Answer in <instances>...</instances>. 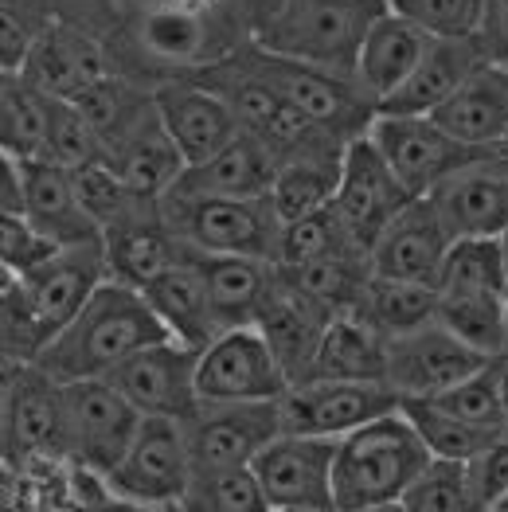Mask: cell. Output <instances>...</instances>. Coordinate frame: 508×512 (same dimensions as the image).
<instances>
[{
    "mask_svg": "<svg viewBox=\"0 0 508 512\" xmlns=\"http://www.w3.org/2000/svg\"><path fill=\"white\" fill-rule=\"evenodd\" d=\"M165 337H169V329L153 313L149 298L133 286L106 278L98 286V294L71 317V325H63L59 337L43 348L36 364L59 384L106 380L133 352L165 341Z\"/></svg>",
    "mask_w": 508,
    "mask_h": 512,
    "instance_id": "obj_1",
    "label": "cell"
},
{
    "mask_svg": "<svg viewBox=\"0 0 508 512\" xmlns=\"http://www.w3.org/2000/svg\"><path fill=\"white\" fill-rule=\"evenodd\" d=\"M430 458L434 454L426 450L423 434L407 419L403 407L337 438V462H333L337 512L403 501V493L430 466Z\"/></svg>",
    "mask_w": 508,
    "mask_h": 512,
    "instance_id": "obj_2",
    "label": "cell"
},
{
    "mask_svg": "<svg viewBox=\"0 0 508 512\" xmlns=\"http://www.w3.org/2000/svg\"><path fill=\"white\" fill-rule=\"evenodd\" d=\"M383 12L387 0H282L254 28V40L278 55L356 79L364 40Z\"/></svg>",
    "mask_w": 508,
    "mask_h": 512,
    "instance_id": "obj_3",
    "label": "cell"
},
{
    "mask_svg": "<svg viewBox=\"0 0 508 512\" xmlns=\"http://www.w3.org/2000/svg\"><path fill=\"white\" fill-rule=\"evenodd\" d=\"M231 59L243 63L251 75L266 79L278 94H286L297 110H305L313 122L329 126L333 133L348 137V141L368 133V126L380 114L376 98L360 86V79L329 71V67H317V63H301V59H290V55H278V51L262 47L258 40L239 43L231 51Z\"/></svg>",
    "mask_w": 508,
    "mask_h": 512,
    "instance_id": "obj_4",
    "label": "cell"
},
{
    "mask_svg": "<svg viewBox=\"0 0 508 512\" xmlns=\"http://www.w3.org/2000/svg\"><path fill=\"white\" fill-rule=\"evenodd\" d=\"M161 215L172 231L200 255H251L278 262L282 219L270 196H196L172 188L161 200Z\"/></svg>",
    "mask_w": 508,
    "mask_h": 512,
    "instance_id": "obj_5",
    "label": "cell"
},
{
    "mask_svg": "<svg viewBox=\"0 0 508 512\" xmlns=\"http://www.w3.org/2000/svg\"><path fill=\"white\" fill-rule=\"evenodd\" d=\"M0 438L8 473L63 466V384L40 364H4Z\"/></svg>",
    "mask_w": 508,
    "mask_h": 512,
    "instance_id": "obj_6",
    "label": "cell"
},
{
    "mask_svg": "<svg viewBox=\"0 0 508 512\" xmlns=\"http://www.w3.org/2000/svg\"><path fill=\"white\" fill-rule=\"evenodd\" d=\"M141 427L137 407L110 380L63 384V462L110 477Z\"/></svg>",
    "mask_w": 508,
    "mask_h": 512,
    "instance_id": "obj_7",
    "label": "cell"
},
{
    "mask_svg": "<svg viewBox=\"0 0 508 512\" xmlns=\"http://www.w3.org/2000/svg\"><path fill=\"white\" fill-rule=\"evenodd\" d=\"M196 473L188 430L176 419H141L126 458L106 477L114 501L145 509H176Z\"/></svg>",
    "mask_w": 508,
    "mask_h": 512,
    "instance_id": "obj_8",
    "label": "cell"
},
{
    "mask_svg": "<svg viewBox=\"0 0 508 512\" xmlns=\"http://www.w3.org/2000/svg\"><path fill=\"white\" fill-rule=\"evenodd\" d=\"M196 384L204 403H270L290 391V376L258 325H243L200 348Z\"/></svg>",
    "mask_w": 508,
    "mask_h": 512,
    "instance_id": "obj_9",
    "label": "cell"
},
{
    "mask_svg": "<svg viewBox=\"0 0 508 512\" xmlns=\"http://www.w3.org/2000/svg\"><path fill=\"white\" fill-rule=\"evenodd\" d=\"M196 368H200V348L165 337V341L133 352L126 364H118L106 380L137 407L141 419L188 423L204 407Z\"/></svg>",
    "mask_w": 508,
    "mask_h": 512,
    "instance_id": "obj_10",
    "label": "cell"
},
{
    "mask_svg": "<svg viewBox=\"0 0 508 512\" xmlns=\"http://www.w3.org/2000/svg\"><path fill=\"white\" fill-rule=\"evenodd\" d=\"M368 137L376 141L383 161L403 180V188L423 200L430 196L450 172H458L485 149H469L454 133L438 126L430 114H376L368 126Z\"/></svg>",
    "mask_w": 508,
    "mask_h": 512,
    "instance_id": "obj_11",
    "label": "cell"
},
{
    "mask_svg": "<svg viewBox=\"0 0 508 512\" xmlns=\"http://www.w3.org/2000/svg\"><path fill=\"white\" fill-rule=\"evenodd\" d=\"M399 407V391L383 380H305L282 395V423L294 434L344 438Z\"/></svg>",
    "mask_w": 508,
    "mask_h": 512,
    "instance_id": "obj_12",
    "label": "cell"
},
{
    "mask_svg": "<svg viewBox=\"0 0 508 512\" xmlns=\"http://www.w3.org/2000/svg\"><path fill=\"white\" fill-rule=\"evenodd\" d=\"M415 196L403 188V180L391 172L376 149V141L368 133L352 137L344 149V169H340V188H337V208L340 223L348 227V235L372 255L376 239L387 231V223L403 212Z\"/></svg>",
    "mask_w": 508,
    "mask_h": 512,
    "instance_id": "obj_13",
    "label": "cell"
},
{
    "mask_svg": "<svg viewBox=\"0 0 508 512\" xmlns=\"http://www.w3.org/2000/svg\"><path fill=\"white\" fill-rule=\"evenodd\" d=\"M489 364L497 360L458 341L442 321H430L387 341V384L399 391V399L442 395L446 387L462 384Z\"/></svg>",
    "mask_w": 508,
    "mask_h": 512,
    "instance_id": "obj_14",
    "label": "cell"
},
{
    "mask_svg": "<svg viewBox=\"0 0 508 512\" xmlns=\"http://www.w3.org/2000/svg\"><path fill=\"white\" fill-rule=\"evenodd\" d=\"M333 462H337V438L282 430L254 458L251 470L258 473L270 509H337Z\"/></svg>",
    "mask_w": 508,
    "mask_h": 512,
    "instance_id": "obj_15",
    "label": "cell"
},
{
    "mask_svg": "<svg viewBox=\"0 0 508 512\" xmlns=\"http://www.w3.org/2000/svg\"><path fill=\"white\" fill-rule=\"evenodd\" d=\"M184 430H188L196 470L254 466V458L286 430L282 399H270V403H204L184 423Z\"/></svg>",
    "mask_w": 508,
    "mask_h": 512,
    "instance_id": "obj_16",
    "label": "cell"
},
{
    "mask_svg": "<svg viewBox=\"0 0 508 512\" xmlns=\"http://www.w3.org/2000/svg\"><path fill=\"white\" fill-rule=\"evenodd\" d=\"M114 71L118 67H114V51H110L106 36H98L94 28H83L75 20L55 16L16 75H24L47 98L75 102L83 90H90L98 79H106Z\"/></svg>",
    "mask_w": 508,
    "mask_h": 512,
    "instance_id": "obj_17",
    "label": "cell"
},
{
    "mask_svg": "<svg viewBox=\"0 0 508 512\" xmlns=\"http://www.w3.org/2000/svg\"><path fill=\"white\" fill-rule=\"evenodd\" d=\"M454 239L505 235L508 231V161L501 149H485L458 172H450L426 196Z\"/></svg>",
    "mask_w": 508,
    "mask_h": 512,
    "instance_id": "obj_18",
    "label": "cell"
},
{
    "mask_svg": "<svg viewBox=\"0 0 508 512\" xmlns=\"http://www.w3.org/2000/svg\"><path fill=\"white\" fill-rule=\"evenodd\" d=\"M157 94V114L176 141V149L184 153L188 169L212 161L215 153H223L239 133V114L231 110V102L223 94H215L212 86L196 83L188 75H176L153 86Z\"/></svg>",
    "mask_w": 508,
    "mask_h": 512,
    "instance_id": "obj_19",
    "label": "cell"
},
{
    "mask_svg": "<svg viewBox=\"0 0 508 512\" xmlns=\"http://www.w3.org/2000/svg\"><path fill=\"white\" fill-rule=\"evenodd\" d=\"M12 274V270H8ZM20 290L32 305V313L40 317L47 344L59 337L63 325H71V317L83 309L86 301L98 294V286L110 278L106 266V247L102 243H86V247H63L55 255L40 262L28 274H16Z\"/></svg>",
    "mask_w": 508,
    "mask_h": 512,
    "instance_id": "obj_20",
    "label": "cell"
},
{
    "mask_svg": "<svg viewBox=\"0 0 508 512\" xmlns=\"http://www.w3.org/2000/svg\"><path fill=\"white\" fill-rule=\"evenodd\" d=\"M450 247H454V235L442 223L438 208L426 196L423 200H411L376 239V247H372V274L438 286V274H442V262L450 255Z\"/></svg>",
    "mask_w": 508,
    "mask_h": 512,
    "instance_id": "obj_21",
    "label": "cell"
},
{
    "mask_svg": "<svg viewBox=\"0 0 508 512\" xmlns=\"http://www.w3.org/2000/svg\"><path fill=\"white\" fill-rule=\"evenodd\" d=\"M337 313H329L325 305H317L313 298H305L297 286H290L278 270L270 294L258 309V333L270 341L274 356L282 360L286 376H290V387L301 384L309 372H313V360H317V348H321V337L329 329Z\"/></svg>",
    "mask_w": 508,
    "mask_h": 512,
    "instance_id": "obj_22",
    "label": "cell"
},
{
    "mask_svg": "<svg viewBox=\"0 0 508 512\" xmlns=\"http://www.w3.org/2000/svg\"><path fill=\"white\" fill-rule=\"evenodd\" d=\"M102 247H106L110 278L133 290H145L149 282H157L161 274H169L172 266H180L192 255V247L165 223L161 204L106 227Z\"/></svg>",
    "mask_w": 508,
    "mask_h": 512,
    "instance_id": "obj_23",
    "label": "cell"
},
{
    "mask_svg": "<svg viewBox=\"0 0 508 512\" xmlns=\"http://www.w3.org/2000/svg\"><path fill=\"white\" fill-rule=\"evenodd\" d=\"M24 169V215L59 247L102 243L98 219L86 212L75 172L55 161H20Z\"/></svg>",
    "mask_w": 508,
    "mask_h": 512,
    "instance_id": "obj_24",
    "label": "cell"
},
{
    "mask_svg": "<svg viewBox=\"0 0 508 512\" xmlns=\"http://www.w3.org/2000/svg\"><path fill=\"white\" fill-rule=\"evenodd\" d=\"M489 59L481 36H462V40H434L415 75L399 86L387 102H380V114H434L442 102H450L469 75H477Z\"/></svg>",
    "mask_w": 508,
    "mask_h": 512,
    "instance_id": "obj_25",
    "label": "cell"
},
{
    "mask_svg": "<svg viewBox=\"0 0 508 512\" xmlns=\"http://www.w3.org/2000/svg\"><path fill=\"white\" fill-rule=\"evenodd\" d=\"M469 149H497L508 137V67L485 63L466 86L430 114Z\"/></svg>",
    "mask_w": 508,
    "mask_h": 512,
    "instance_id": "obj_26",
    "label": "cell"
},
{
    "mask_svg": "<svg viewBox=\"0 0 508 512\" xmlns=\"http://www.w3.org/2000/svg\"><path fill=\"white\" fill-rule=\"evenodd\" d=\"M430 43H434V36H426L419 24H411L407 16H399L391 8L372 24L364 51H360V63H356V79L376 98V106L387 102L415 75V67L430 51Z\"/></svg>",
    "mask_w": 508,
    "mask_h": 512,
    "instance_id": "obj_27",
    "label": "cell"
},
{
    "mask_svg": "<svg viewBox=\"0 0 508 512\" xmlns=\"http://www.w3.org/2000/svg\"><path fill=\"white\" fill-rule=\"evenodd\" d=\"M278 157L254 137L239 133L223 153H215L212 161L184 169L176 180L180 192H196V196H235V200H254V196H270L274 180H278Z\"/></svg>",
    "mask_w": 508,
    "mask_h": 512,
    "instance_id": "obj_28",
    "label": "cell"
},
{
    "mask_svg": "<svg viewBox=\"0 0 508 512\" xmlns=\"http://www.w3.org/2000/svg\"><path fill=\"white\" fill-rule=\"evenodd\" d=\"M141 294L149 298L153 313L161 317V325L169 329L172 341L192 344V348H208L219 337L212 298H208V282H204L196 251L184 258L180 266H172L169 274H161L157 282H149Z\"/></svg>",
    "mask_w": 508,
    "mask_h": 512,
    "instance_id": "obj_29",
    "label": "cell"
},
{
    "mask_svg": "<svg viewBox=\"0 0 508 512\" xmlns=\"http://www.w3.org/2000/svg\"><path fill=\"white\" fill-rule=\"evenodd\" d=\"M200 270H204V282H208V298H212L219 333L254 325L262 301H266L274 278H278V262L251 255H200Z\"/></svg>",
    "mask_w": 508,
    "mask_h": 512,
    "instance_id": "obj_30",
    "label": "cell"
},
{
    "mask_svg": "<svg viewBox=\"0 0 508 512\" xmlns=\"http://www.w3.org/2000/svg\"><path fill=\"white\" fill-rule=\"evenodd\" d=\"M305 380H383L387 384V333H380L360 309L337 313L321 337L313 372Z\"/></svg>",
    "mask_w": 508,
    "mask_h": 512,
    "instance_id": "obj_31",
    "label": "cell"
},
{
    "mask_svg": "<svg viewBox=\"0 0 508 512\" xmlns=\"http://www.w3.org/2000/svg\"><path fill=\"white\" fill-rule=\"evenodd\" d=\"M106 161L145 200H165L176 188V180L184 176V169H188V161H184V153L176 149V141L169 137L161 114L141 122Z\"/></svg>",
    "mask_w": 508,
    "mask_h": 512,
    "instance_id": "obj_32",
    "label": "cell"
},
{
    "mask_svg": "<svg viewBox=\"0 0 508 512\" xmlns=\"http://www.w3.org/2000/svg\"><path fill=\"white\" fill-rule=\"evenodd\" d=\"M344 149L309 153V157H294V161H282L278 165V180L270 188V200H274V212H278L282 223H294V219H305V215L313 212H325L337 200Z\"/></svg>",
    "mask_w": 508,
    "mask_h": 512,
    "instance_id": "obj_33",
    "label": "cell"
},
{
    "mask_svg": "<svg viewBox=\"0 0 508 512\" xmlns=\"http://www.w3.org/2000/svg\"><path fill=\"white\" fill-rule=\"evenodd\" d=\"M282 278L297 286L305 298L325 305L329 313H348L356 309L368 282H372V255L368 251H340V255L297 262V266H278Z\"/></svg>",
    "mask_w": 508,
    "mask_h": 512,
    "instance_id": "obj_34",
    "label": "cell"
},
{
    "mask_svg": "<svg viewBox=\"0 0 508 512\" xmlns=\"http://www.w3.org/2000/svg\"><path fill=\"white\" fill-rule=\"evenodd\" d=\"M47 94L24 75H0V149L20 161H47Z\"/></svg>",
    "mask_w": 508,
    "mask_h": 512,
    "instance_id": "obj_35",
    "label": "cell"
},
{
    "mask_svg": "<svg viewBox=\"0 0 508 512\" xmlns=\"http://www.w3.org/2000/svg\"><path fill=\"white\" fill-rule=\"evenodd\" d=\"M380 333L399 337V333H411L419 325H430L438 317V286H426V282H403V278H383L372 274L364 298L356 305Z\"/></svg>",
    "mask_w": 508,
    "mask_h": 512,
    "instance_id": "obj_36",
    "label": "cell"
},
{
    "mask_svg": "<svg viewBox=\"0 0 508 512\" xmlns=\"http://www.w3.org/2000/svg\"><path fill=\"white\" fill-rule=\"evenodd\" d=\"M458 341L477 348L489 360L505 356L508 333V294H442L438 290V317Z\"/></svg>",
    "mask_w": 508,
    "mask_h": 512,
    "instance_id": "obj_37",
    "label": "cell"
},
{
    "mask_svg": "<svg viewBox=\"0 0 508 512\" xmlns=\"http://www.w3.org/2000/svg\"><path fill=\"white\" fill-rule=\"evenodd\" d=\"M442 294H508L505 235L454 239L438 274Z\"/></svg>",
    "mask_w": 508,
    "mask_h": 512,
    "instance_id": "obj_38",
    "label": "cell"
},
{
    "mask_svg": "<svg viewBox=\"0 0 508 512\" xmlns=\"http://www.w3.org/2000/svg\"><path fill=\"white\" fill-rule=\"evenodd\" d=\"M403 505L407 512H489L473 466L454 458H430V466L403 493Z\"/></svg>",
    "mask_w": 508,
    "mask_h": 512,
    "instance_id": "obj_39",
    "label": "cell"
},
{
    "mask_svg": "<svg viewBox=\"0 0 508 512\" xmlns=\"http://www.w3.org/2000/svg\"><path fill=\"white\" fill-rule=\"evenodd\" d=\"M176 512H270V501L251 466L235 470H196Z\"/></svg>",
    "mask_w": 508,
    "mask_h": 512,
    "instance_id": "obj_40",
    "label": "cell"
},
{
    "mask_svg": "<svg viewBox=\"0 0 508 512\" xmlns=\"http://www.w3.org/2000/svg\"><path fill=\"white\" fill-rule=\"evenodd\" d=\"M403 411H407V419L419 427L426 450H430L434 458L473 462L477 454H485V450L505 434V430H501V434H493V430L469 427V423H462V419L446 415L442 407H434L430 399H403Z\"/></svg>",
    "mask_w": 508,
    "mask_h": 512,
    "instance_id": "obj_41",
    "label": "cell"
},
{
    "mask_svg": "<svg viewBox=\"0 0 508 512\" xmlns=\"http://www.w3.org/2000/svg\"><path fill=\"white\" fill-rule=\"evenodd\" d=\"M434 407H442L446 415L462 419L469 427L493 430L501 434L508 430V407H505V391H501V360L473 372L462 384L446 387L442 395H426Z\"/></svg>",
    "mask_w": 508,
    "mask_h": 512,
    "instance_id": "obj_42",
    "label": "cell"
},
{
    "mask_svg": "<svg viewBox=\"0 0 508 512\" xmlns=\"http://www.w3.org/2000/svg\"><path fill=\"white\" fill-rule=\"evenodd\" d=\"M47 114H51L47 161H55V165L71 172L106 161V145H102L98 129L86 122V114L71 98H47Z\"/></svg>",
    "mask_w": 508,
    "mask_h": 512,
    "instance_id": "obj_43",
    "label": "cell"
},
{
    "mask_svg": "<svg viewBox=\"0 0 508 512\" xmlns=\"http://www.w3.org/2000/svg\"><path fill=\"white\" fill-rule=\"evenodd\" d=\"M340 251H364L348 227L340 223L337 208L329 204L325 212H313L294 223H282V239H278V266H297V262H313V258L340 255Z\"/></svg>",
    "mask_w": 508,
    "mask_h": 512,
    "instance_id": "obj_44",
    "label": "cell"
},
{
    "mask_svg": "<svg viewBox=\"0 0 508 512\" xmlns=\"http://www.w3.org/2000/svg\"><path fill=\"white\" fill-rule=\"evenodd\" d=\"M0 344H4V364H36L47 348L40 317L20 290V278L0 270Z\"/></svg>",
    "mask_w": 508,
    "mask_h": 512,
    "instance_id": "obj_45",
    "label": "cell"
},
{
    "mask_svg": "<svg viewBox=\"0 0 508 512\" xmlns=\"http://www.w3.org/2000/svg\"><path fill=\"white\" fill-rule=\"evenodd\" d=\"M387 8L419 24L434 40L481 36L485 20V0H387Z\"/></svg>",
    "mask_w": 508,
    "mask_h": 512,
    "instance_id": "obj_46",
    "label": "cell"
},
{
    "mask_svg": "<svg viewBox=\"0 0 508 512\" xmlns=\"http://www.w3.org/2000/svg\"><path fill=\"white\" fill-rule=\"evenodd\" d=\"M51 20V0H0V71L16 75Z\"/></svg>",
    "mask_w": 508,
    "mask_h": 512,
    "instance_id": "obj_47",
    "label": "cell"
},
{
    "mask_svg": "<svg viewBox=\"0 0 508 512\" xmlns=\"http://www.w3.org/2000/svg\"><path fill=\"white\" fill-rule=\"evenodd\" d=\"M55 251H63V247L51 243L28 215H0V270L28 274Z\"/></svg>",
    "mask_w": 508,
    "mask_h": 512,
    "instance_id": "obj_48",
    "label": "cell"
},
{
    "mask_svg": "<svg viewBox=\"0 0 508 512\" xmlns=\"http://www.w3.org/2000/svg\"><path fill=\"white\" fill-rule=\"evenodd\" d=\"M469 466H473V477H477V489H481L485 505L493 509L508 493V430L485 450V454H477Z\"/></svg>",
    "mask_w": 508,
    "mask_h": 512,
    "instance_id": "obj_49",
    "label": "cell"
},
{
    "mask_svg": "<svg viewBox=\"0 0 508 512\" xmlns=\"http://www.w3.org/2000/svg\"><path fill=\"white\" fill-rule=\"evenodd\" d=\"M55 16L63 20H75L83 28H94L98 36H114L118 28V16H122V0H51Z\"/></svg>",
    "mask_w": 508,
    "mask_h": 512,
    "instance_id": "obj_50",
    "label": "cell"
},
{
    "mask_svg": "<svg viewBox=\"0 0 508 512\" xmlns=\"http://www.w3.org/2000/svg\"><path fill=\"white\" fill-rule=\"evenodd\" d=\"M481 43L493 63L508 67V0H485V20H481Z\"/></svg>",
    "mask_w": 508,
    "mask_h": 512,
    "instance_id": "obj_51",
    "label": "cell"
},
{
    "mask_svg": "<svg viewBox=\"0 0 508 512\" xmlns=\"http://www.w3.org/2000/svg\"><path fill=\"white\" fill-rule=\"evenodd\" d=\"M0 169H4L0 215H24V169H20V157H8V153H4Z\"/></svg>",
    "mask_w": 508,
    "mask_h": 512,
    "instance_id": "obj_52",
    "label": "cell"
},
{
    "mask_svg": "<svg viewBox=\"0 0 508 512\" xmlns=\"http://www.w3.org/2000/svg\"><path fill=\"white\" fill-rule=\"evenodd\" d=\"M235 4H239V12L247 16L251 36H254V28H258V24H262V20H266V16H270V12H274L282 0H235Z\"/></svg>",
    "mask_w": 508,
    "mask_h": 512,
    "instance_id": "obj_53",
    "label": "cell"
},
{
    "mask_svg": "<svg viewBox=\"0 0 508 512\" xmlns=\"http://www.w3.org/2000/svg\"><path fill=\"white\" fill-rule=\"evenodd\" d=\"M360 512H407L403 501H391V505H372V509H360Z\"/></svg>",
    "mask_w": 508,
    "mask_h": 512,
    "instance_id": "obj_54",
    "label": "cell"
},
{
    "mask_svg": "<svg viewBox=\"0 0 508 512\" xmlns=\"http://www.w3.org/2000/svg\"><path fill=\"white\" fill-rule=\"evenodd\" d=\"M501 391H505V407H508V364H501Z\"/></svg>",
    "mask_w": 508,
    "mask_h": 512,
    "instance_id": "obj_55",
    "label": "cell"
},
{
    "mask_svg": "<svg viewBox=\"0 0 508 512\" xmlns=\"http://www.w3.org/2000/svg\"><path fill=\"white\" fill-rule=\"evenodd\" d=\"M270 512H337V509H270Z\"/></svg>",
    "mask_w": 508,
    "mask_h": 512,
    "instance_id": "obj_56",
    "label": "cell"
},
{
    "mask_svg": "<svg viewBox=\"0 0 508 512\" xmlns=\"http://www.w3.org/2000/svg\"><path fill=\"white\" fill-rule=\"evenodd\" d=\"M497 149H501V157L508 161V137H505V145H497Z\"/></svg>",
    "mask_w": 508,
    "mask_h": 512,
    "instance_id": "obj_57",
    "label": "cell"
},
{
    "mask_svg": "<svg viewBox=\"0 0 508 512\" xmlns=\"http://www.w3.org/2000/svg\"><path fill=\"white\" fill-rule=\"evenodd\" d=\"M501 364H508V333H505V356H501Z\"/></svg>",
    "mask_w": 508,
    "mask_h": 512,
    "instance_id": "obj_58",
    "label": "cell"
},
{
    "mask_svg": "<svg viewBox=\"0 0 508 512\" xmlns=\"http://www.w3.org/2000/svg\"><path fill=\"white\" fill-rule=\"evenodd\" d=\"M505 255H508V231H505Z\"/></svg>",
    "mask_w": 508,
    "mask_h": 512,
    "instance_id": "obj_59",
    "label": "cell"
},
{
    "mask_svg": "<svg viewBox=\"0 0 508 512\" xmlns=\"http://www.w3.org/2000/svg\"><path fill=\"white\" fill-rule=\"evenodd\" d=\"M493 512H497V509H493Z\"/></svg>",
    "mask_w": 508,
    "mask_h": 512,
    "instance_id": "obj_60",
    "label": "cell"
}]
</instances>
